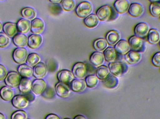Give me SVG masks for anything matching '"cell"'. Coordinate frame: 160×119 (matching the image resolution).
<instances>
[{
	"label": "cell",
	"instance_id": "cell-40",
	"mask_svg": "<svg viewBox=\"0 0 160 119\" xmlns=\"http://www.w3.org/2000/svg\"><path fill=\"white\" fill-rule=\"evenodd\" d=\"M9 39L8 36L3 33H0V48H4L9 44Z\"/></svg>",
	"mask_w": 160,
	"mask_h": 119
},
{
	"label": "cell",
	"instance_id": "cell-23",
	"mask_svg": "<svg viewBox=\"0 0 160 119\" xmlns=\"http://www.w3.org/2000/svg\"><path fill=\"white\" fill-rule=\"evenodd\" d=\"M86 86V82L82 79L74 80L70 83V88L75 92H81L85 89Z\"/></svg>",
	"mask_w": 160,
	"mask_h": 119
},
{
	"label": "cell",
	"instance_id": "cell-16",
	"mask_svg": "<svg viewBox=\"0 0 160 119\" xmlns=\"http://www.w3.org/2000/svg\"><path fill=\"white\" fill-rule=\"evenodd\" d=\"M45 28V24L42 20L39 18L33 19L31 23V31L34 34L42 33Z\"/></svg>",
	"mask_w": 160,
	"mask_h": 119
},
{
	"label": "cell",
	"instance_id": "cell-17",
	"mask_svg": "<svg viewBox=\"0 0 160 119\" xmlns=\"http://www.w3.org/2000/svg\"><path fill=\"white\" fill-rule=\"evenodd\" d=\"M42 42L43 39L40 35L37 34H32L28 38V46L32 49H37L41 46Z\"/></svg>",
	"mask_w": 160,
	"mask_h": 119
},
{
	"label": "cell",
	"instance_id": "cell-7",
	"mask_svg": "<svg viewBox=\"0 0 160 119\" xmlns=\"http://www.w3.org/2000/svg\"><path fill=\"white\" fill-rule=\"evenodd\" d=\"M86 66L82 62H78L73 66V74L74 76L79 79H83L87 76Z\"/></svg>",
	"mask_w": 160,
	"mask_h": 119
},
{
	"label": "cell",
	"instance_id": "cell-33",
	"mask_svg": "<svg viewBox=\"0 0 160 119\" xmlns=\"http://www.w3.org/2000/svg\"><path fill=\"white\" fill-rule=\"evenodd\" d=\"M110 72L109 67L105 66H101L97 69L96 72L97 76L99 79L104 80L109 76Z\"/></svg>",
	"mask_w": 160,
	"mask_h": 119
},
{
	"label": "cell",
	"instance_id": "cell-9",
	"mask_svg": "<svg viewBox=\"0 0 160 119\" xmlns=\"http://www.w3.org/2000/svg\"><path fill=\"white\" fill-rule=\"evenodd\" d=\"M124 59L129 64H136L141 61L142 54L140 52L131 50L125 55Z\"/></svg>",
	"mask_w": 160,
	"mask_h": 119
},
{
	"label": "cell",
	"instance_id": "cell-4",
	"mask_svg": "<svg viewBox=\"0 0 160 119\" xmlns=\"http://www.w3.org/2000/svg\"><path fill=\"white\" fill-rule=\"evenodd\" d=\"M21 79V76L19 73L13 71L8 74L5 82L10 88H16L18 87Z\"/></svg>",
	"mask_w": 160,
	"mask_h": 119
},
{
	"label": "cell",
	"instance_id": "cell-41",
	"mask_svg": "<svg viewBox=\"0 0 160 119\" xmlns=\"http://www.w3.org/2000/svg\"><path fill=\"white\" fill-rule=\"evenodd\" d=\"M27 115L26 112L22 110L17 111L13 113L11 119H27Z\"/></svg>",
	"mask_w": 160,
	"mask_h": 119
},
{
	"label": "cell",
	"instance_id": "cell-2",
	"mask_svg": "<svg viewBox=\"0 0 160 119\" xmlns=\"http://www.w3.org/2000/svg\"><path fill=\"white\" fill-rule=\"evenodd\" d=\"M129 44L131 50L137 52H144L145 50L144 42L142 38L136 35L130 37L128 40Z\"/></svg>",
	"mask_w": 160,
	"mask_h": 119
},
{
	"label": "cell",
	"instance_id": "cell-35",
	"mask_svg": "<svg viewBox=\"0 0 160 119\" xmlns=\"http://www.w3.org/2000/svg\"><path fill=\"white\" fill-rule=\"evenodd\" d=\"M21 14L23 17L29 20L33 19L36 16L35 10L33 8L29 7L23 8Z\"/></svg>",
	"mask_w": 160,
	"mask_h": 119
},
{
	"label": "cell",
	"instance_id": "cell-52",
	"mask_svg": "<svg viewBox=\"0 0 160 119\" xmlns=\"http://www.w3.org/2000/svg\"><path fill=\"white\" fill-rule=\"evenodd\" d=\"M1 1H3V0H1Z\"/></svg>",
	"mask_w": 160,
	"mask_h": 119
},
{
	"label": "cell",
	"instance_id": "cell-25",
	"mask_svg": "<svg viewBox=\"0 0 160 119\" xmlns=\"http://www.w3.org/2000/svg\"><path fill=\"white\" fill-rule=\"evenodd\" d=\"M28 40V38L26 35L22 34H18L13 37V42L16 46L22 48L27 45Z\"/></svg>",
	"mask_w": 160,
	"mask_h": 119
},
{
	"label": "cell",
	"instance_id": "cell-36",
	"mask_svg": "<svg viewBox=\"0 0 160 119\" xmlns=\"http://www.w3.org/2000/svg\"><path fill=\"white\" fill-rule=\"evenodd\" d=\"M40 58L38 54L32 53L27 57L26 62L30 66H34L36 65L39 63Z\"/></svg>",
	"mask_w": 160,
	"mask_h": 119
},
{
	"label": "cell",
	"instance_id": "cell-32",
	"mask_svg": "<svg viewBox=\"0 0 160 119\" xmlns=\"http://www.w3.org/2000/svg\"><path fill=\"white\" fill-rule=\"evenodd\" d=\"M19 74L25 78H29L32 76L33 74V69L31 66L26 64H22L19 66Z\"/></svg>",
	"mask_w": 160,
	"mask_h": 119
},
{
	"label": "cell",
	"instance_id": "cell-26",
	"mask_svg": "<svg viewBox=\"0 0 160 119\" xmlns=\"http://www.w3.org/2000/svg\"><path fill=\"white\" fill-rule=\"evenodd\" d=\"M32 81L31 80L27 78H22L19 85L20 91L22 94H26L29 92L32 89Z\"/></svg>",
	"mask_w": 160,
	"mask_h": 119
},
{
	"label": "cell",
	"instance_id": "cell-38",
	"mask_svg": "<svg viewBox=\"0 0 160 119\" xmlns=\"http://www.w3.org/2000/svg\"><path fill=\"white\" fill-rule=\"evenodd\" d=\"M61 5L62 8L66 11H71L75 7L74 0H62Z\"/></svg>",
	"mask_w": 160,
	"mask_h": 119
},
{
	"label": "cell",
	"instance_id": "cell-46",
	"mask_svg": "<svg viewBox=\"0 0 160 119\" xmlns=\"http://www.w3.org/2000/svg\"><path fill=\"white\" fill-rule=\"evenodd\" d=\"M74 119H87L83 116H82V115H78V116H76Z\"/></svg>",
	"mask_w": 160,
	"mask_h": 119
},
{
	"label": "cell",
	"instance_id": "cell-18",
	"mask_svg": "<svg viewBox=\"0 0 160 119\" xmlns=\"http://www.w3.org/2000/svg\"><path fill=\"white\" fill-rule=\"evenodd\" d=\"M130 5L128 0H116L114 3V7L118 13L122 14L128 11Z\"/></svg>",
	"mask_w": 160,
	"mask_h": 119
},
{
	"label": "cell",
	"instance_id": "cell-19",
	"mask_svg": "<svg viewBox=\"0 0 160 119\" xmlns=\"http://www.w3.org/2000/svg\"><path fill=\"white\" fill-rule=\"evenodd\" d=\"M114 48L117 53L121 55H126L130 49L128 42L126 40H119L115 45Z\"/></svg>",
	"mask_w": 160,
	"mask_h": 119
},
{
	"label": "cell",
	"instance_id": "cell-53",
	"mask_svg": "<svg viewBox=\"0 0 160 119\" xmlns=\"http://www.w3.org/2000/svg\"></svg>",
	"mask_w": 160,
	"mask_h": 119
},
{
	"label": "cell",
	"instance_id": "cell-11",
	"mask_svg": "<svg viewBox=\"0 0 160 119\" xmlns=\"http://www.w3.org/2000/svg\"><path fill=\"white\" fill-rule=\"evenodd\" d=\"M47 84L46 82L42 79L35 80L32 84V90L36 95H40L46 89Z\"/></svg>",
	"mask_w": 160,
	"mask_h": 119
},
{
	"label": "cell",
	"instance_id": "cell-12",
	"mask_svg": "<svg viewBox=\"0 0 160 119\" xmlns=\"http://www.w3.org/2000/svg\"><path fill=\"white\" fill-rule=\"evenodd\" d=\"M57 77L60 82L66 84H70L75 77L73 73L68 70H61L58 73Z\"/></svg>",
	"mask_w": 160,
	"mask_h": 119
},
{
	"label": "cell",
	"instance_id": "cell-24",
	"mask_svg": "<svg viewBox=\"0 0 160 119\" xmlns=\"http://www.w3.org/2000/svg\"><path fill=\"white\" fill-rule=\"evenodd\" d=\"M106 41L110 45H115L120 39V35L117 31L111 30L107 33Z\"/></svg>",
	"mask_w": 160,
	"mask_h": 119
},
{
	"label": "cell",
	"instance_id": "cell-3",
	"mask_svg": "<svg viewBox=\"0 0 160 119\" xmlns=\"http://www.w3.org/2000/svg\"><path fill=\"white\" fill-rule=\"evenodd\" d=\"M92 11V6L89 2H83L80 3L76 8V12L78 16L85 18L90 15Z\"/></svg>",
	"mask_w": 160,
	"mask_h": 119
},
{
	"label": "cell",
	"instance_id": "cell-42",
	"mask_svg": "<svg viewBox=\"0 0 160 119\" xmlns=\"http://www.w3.org/2000/svg\"><path fill=\"white\" fill-rule=\"evenodd\" d=\"M151 62L154 66L160 67V52H157L153 56Z\"/></svg>",
	"mask_w": 160,
	"mask_h": 119
},
{
	"label": "cell",
	"instance_id": "cell-29",
	"mask_svg": "<svg viewBox=\"0 0 160 119\" xmlns=\"http://www.w3.org/2000/svg\"><path fill=\"white\" fill-rule=\"evenodd\" d=\"M85 25L89 28H93L97 27L99 24V19L97 15L90 14L84 20Z\"/></svg>",
	"mask_w": 160,
	"mask_h": 119
},
{
	"label": "cell",
	"instance_id": "cell-37",
	"mask_svg": "<svg viewBox=\"0 0 160 119\" xmlns=\"http://www.w3.org/2000/svg\"><path fill=\"white\" fill-rule=\"evenodd\" d=\"M150 14L155 17H158L160 16V3L159 2H152L149 6Z\"/></svg>",
	"mask_w": 160,
	"mask_h": 119
},
{
	"label": "cell",
	"instance_id": "cell-21",
	"mask_svg": "<svg viewBox=\"0 0 160 119\" xmlns=\"http://www.w3.org/2000/svg\"><path fill=\"white\" fill-rule=\"evenodd\" d=\"M103 54L100 52H94L90 56L89 61L93 65L96 67L101 66L104 62Z\"/></svg>",
	"mask_w": 160,
	"mask_h": 119
},
{
	"label": "cell",
	"instance_id": "cell-48",
	"mask_svg": "<svg viewBox=\"0 0 160 119\" xmlns=\"http://www.w3.org/2000/svg\"><path fill=\"white\" fill-rule=\"evenodd\" d=\"M0 119H5V116L1 113H0Z\"/></svg>",
	"mask_w": 160,
	"mask_h": 119
},
{
	"label": "cell",
	"instance_id": "cell-50",
	"mask_svg": "<svg viewBox=\"0 0 160 119\" xmlns=\"http://www.w3.org/2000/svg\"><path fill=\"white\" fill-rule=\"evenodd\" d=\"M2 25L1 24V22H0V32L2 31Z\"/></svg>",
	"mask_w": 160,
	"mask_h": 119
},
{
	"label": "cell",
	"instance_id": "cell-45",
	"mask_svg": "<svg viewBox=\"0 0 160 119\" xmlns=\"http://www.w3.org/2000/svg\"><path fill=\"white\" fill-rule=\"evenodd\" d=\"M45 119H60V118L54 114H50L46 117Z\"/></svg>",
	"mask_w": 160,
	"mask_h": 119
},
{
	"label": "cell",
	"instance_id": "cell-15",
	"mask_svg": "<svg viewBox=\"0 0 160 119\" xmlns=\"http://www.w3.org/2000/svg\"><path fill=\"white\" fill-rule=\"evenodd\" d=\"M12 104L14 107L18 109H23L28 106L29 101L24 96L18 95L13 97Z\"/></svg>",
	"mask_w": 160,
	"mask_h": 119
},
{
	"label": "cell",
	"instance_id": "cell-5",
	"mask_svg": "<svg viewBox=\"0 0 160 119\" xmlns=\"http://www.w3.org/2000/svg\"><path fill=\"white\" fill-rule=\"evenodd\" d=\"M28 52L25 48H19L13 52V58L14 61L19 64L24 63L27 60Z\"/></svg>",
	"mask_w": 160,
	"mask_h": 119
},
{
	"label": "cell",
	"instance_id": "cell-8",
	"mask_svg": "<svg viewBox=\"0 0 160 119\" xmlns=\"http://www.w3.org/2000/svg\"><path fill=\"white\" fill-rule=\"evenodd\" d=\"M149 25L145 22H142L137 24L134 28L135 35L142 38L146 37L149 32Z\"/></svg>",
	"mask_w": 160,
	"mask_h": 119
},
{
	"label": "cell",
	"instance_id": "cell-31",
	"mask_svg": "<svg viewBox=\"0 0 160 119\" xmlns=\"http://www.w3.org/2000/svg\"><path fill=\"white\" fill-rule=\"evenodd\" d=\"M104 59L107 62H112L117 58V52L114 48L109 47L106 48L103 51Z\"/></svg>",
	"mask_w": 160,
	"mask_h": 119
},
{
	"label": "cell",
	"instance_id": "cell-51",
	"mask_svg": "<svg viewBox=\"0 0 160 119\" xmlns=\"http://www.w3.org/2000/svg\"><path fill=\"white\" fill-rule=\"evenodd\" d=\"M68 119V118H66V119Z\"/></svg>",
	"mask_w": 160,
	"mask_h": 119
},
{
	"label": "cell",
	"instance_id": "cell-30",
	"mask_svg": "<svg viewBox=\"0 0 160 119\" xmlns=\"http://www.w3.org/2000/svg\"><path fill=\"white\" fill-rule=\"evenodd\" d=\"M14 91L9 87H2L0 90V95L3 100L5 101H9L14 97Z\"/></svg>",
	"mask_w": 160,
	"mask_h": 119
},
{
	"label": "cell",
	"instance_id": "cell-34",
	"mask_svg": "<svg viewBox=\"0 0 160 119\" xmlns=\"http://www.w3.org/2000/svg\"><path fill=\"white\" fill-rule=\"evenodd\" d=\"M108 44V43L105 39H99L94 42L93 46L97 51H102L107 48Z\"/></svg>",
	"mask_w": 160,
	"mask_h": 119
},
{
	"label": "cell",
	"instance_id": "cell-6",
	"mask_svg": "<svg viewBox=\"0 0 160 119\" xmlns=\"http://www.w3.org/2000/svg\"><path fill=\"white\" fill-rule=\"evenodd\" d=\"M112 9L111 7L104 5L100 7L97 11V16L101 21H106L111 18Z\"/></svg>",
	"mask_w": 160,
	"mask_h": 119
},
{
	"label": "cell",
	"instance_id": "cell-14",
	"mask_svg": "<svg viewBox=\"0 0 160 119\" xmlns=\"http://www.w3.org/2000/svg\"><path fill=\"white\" fill-rule=\"evenodd\" d=\"M55 91L57 95L62 98H67L70 95V90L65 83L60 82L55 86Z\"/></svg>",
	"mask_w": 160,
	"mask_h": 119
},
{
	"label": "cell",
	"instance_id": "cell-20",
	"mask_svg": "<svg viewBox=\"0 0 160 119\" xmlns=\"http://www.w3.org/2000/svg\"><path fill=\"white\" fill-rule=\"evenodd\" d=\"M18 30L22 34H26L31 29V22L28 20L22 19L17 23Z\"/></svg>",
	"mask_w": 160,
	"mask_h": 119
},
{
	"label": "cell",
	"instance_id": "cell-44",
	"mask_svg": "<svg viewBox=\"0 0 160 119\" xmlns=\"http://www.w3.org/2000/svg\"><path fill=\"white\" fill-rule=\"evenodd\" d=\"M54 93L53 92V90L52 89H49L47 90H45L44 92L42 93V95L44 96V97L46 98H52L53 95H54Z\"/></svg>",
	"mask_w": 160,
	"mask_h": 119
},
{
	"label": "cell",
	"instance_id": "cell-39",
	"mask_svg": "<svg viewBox=\"0 0 160 119\" xmlns=\"http://www.w3.org/2000/svg\"><path fill=\"white\" fill-rule=\"evenodd\" d=\"M86 84L89 88H94L98 83V78L95 75H89L86 78Z\"/></svg>",
	"mask_w": 160,
	"mask_h": 119
},
{
	"label": "cell",
	"instance_id": "cell-43",
	"mask_svg": "<svg viewBox=\"0 0 160 119\" xmlns=\"http://www.w3.org/2000/svg\"><path fill=\"white\" fill-rule=\"evenodd\" d=\"M7 70L4 66L0 64V81L5 79L7 76Z\"/></svg>",
	"mask_w": 160,
	"mask_h": 119
},
{
	"label": "cell",
	"instance_id": "cell-10",
	"mask_svg": "<svg viewBox=\"0 0 160 119\" xmlns=\"http://www.w3.org/2000/svg\"><path fill=\"white\" fill-rule=\"evenodd\" d=\"M144 11L143 6L140 3H132L130 5L129 7V14L133 17H138L141 16Z\"/></svg>",
	"mask_w": 160,
	"mask_h": 119
},
{
	"label": "cell",
	"instance_id": "cell-27",
	"mask_svg": "<svg viewBox=\"0 0 160 119\" xmlns=\"http://www.w3.org/2000/svg\"><path fill=\"white\" fill-rule=\"evenodd\" d=\"M118 80L113 75L109 76L103 81V85L105 88L113 89L118 86Z\"/></svg>",
	"mask_w": 160,
	"mask_h": 119
},
{
	"label": "cell",
	"instance_id": "cell-22",
	"mask_svg": "<svg viewBox=\"0 0 160 119\" xmlns=\"http://www.w3.org/2000/svg\"><path fill=\"white\" fill-rule=\"evenodd\" d=\"M147 35L148 41L151 44H157L160 41V33L157 29H152L149 30Z\"/></svg>",
	"mask_w": 160,
	"mask_h": 119
},
{
	"label": "cell",
	"instance_id": "cell-13",
	"mask_svg": "<svg viewBox=\"0 0 160 119\" xmlns=\"http://www.w3.org/2000/svg\"><path fill=\"white\" fill-rule=\"evenodd\" d=\"M48 71L47 66L43 62H39L34 67L33 73L36 78L41 79L46 76Z\"/></svg>",
	"mask_w": 160,
	"mask_h": 119
},
{
	"label": "cell",
	"instance_id": "cell-1",
	"mask_svg": "<svg viewBox=\"0 0 160 119\" xmlns=\"http://www.w3.org/2000/svg\"><path fill=\"white\" fill-rule=\"evenodd\" d=\"M109 69L112 75L119 77L128 71V66L120 62H112L109 64Z\"/></svg>",
	"mask_w": 160,
	"mask_h": 119
},
{
	"label": "cell",
	"instance_id": "cell-47",
	"mask_svg": "<svg viewBox=\"0 0 160 119\" xmlns=\"http://www.w3.org/2000/svg\"><path fill=\"white\" fill-rule=\"evenodd\" d=\"M62 1V0H49L50 2L54 4L59 3Z\"/></svg>",
	"mask_w": 160,
	"mask_h": 119
},
{
	"label": "cell",
	"instance_id": "cell-49",
	"mask_svg": "<svg viewBox=\"0 0 160 119\" xmlns=\"http://www.w3.org/2000/svg\"><path fill=\"white\" fill-rule=\"evenodd\" d=\"M149 2H160V0H148Z\"/></svg>",
	"mask_w": 160,
	"mask_h": 119
},
{
	"label": "cell",
	"instance_id": "cell-28",
	"mask_svg": "<svg viewBox=\"0 0 160 119\" xmlns=\"http://www.w3.org/2000/svg\"><path fill=\"white\" fill-rule=\"evenodd\" d=\"M3 31L7 36L13 37L18 31L17 25L12 22H7L4 25Z\"/></svg>",
	"mask_w": 160,
	"mask_h": 119
}]
</instances>
